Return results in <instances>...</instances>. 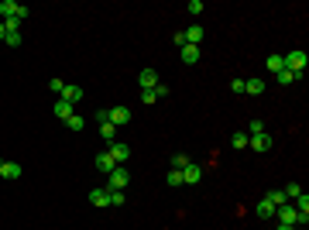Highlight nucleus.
<instances>
[{
	"label": "nucleus",
	"instance_id": "5701e85b",
	"mask_svg": "<svg viewBox=\"0 0 309 230\" xmlns=\"http://www.w3.org/2000/svg\"><path fill=\"white\" fill-rule=\"evenodd\" d=\"M21 41H24V38H21V31H7V35H3V45H10V48H17Z\"/></svg>",
	"mask_w": 309,
	"mask_h": 230
},
{
	"label": "nucleus",
	"instance_id": "c85d7f7f",
	"mask_svg": "<svg viewBox=\"0 0 309 230\" xmlns=\"http://www.w3.org/2000/svg\"><path fill=\"white\" fill-rule=\"evenodd\" d=\"M282 192H285V199H296V196L303 192V186H296V182H289V186H285Z\"/></svg>",
	"mask_w": 309,
	"mask_h": 230
},
{
	"label": "nucleus",
	"instance_id": "dca6fc26",
	"mask_svg": "<svg viewBox=\"0 0 309 230\" xmlns=\"http://www.w3.org/2000/svg\"><path fill=\"white\" fill-rule=\"evenodd\" d=\"M182 62H186V66H196V62H199V48H196V45H186V48H182Z\"/></svg>",
	"mask_w": 309,
	"mask_h": 230
},
{
	"label": "nucleus",
	"instance_id": "4468645a",
	"mask_svg": "<svg viewBox=\"0 0 309 230\" xmlns=\"http://www.w3.org/2000/svg\"><path fill=\"white\" fill-rule=\"evenodd\" d=\"M17 175H21V165H17V161H3V165H0V179H10V182H14Z\"/></svg>",
	"mask_w": 309,
	"mask_h": 230
},
{
	"label": "nucleus",
	"instance_id": "473e14b6",
	"mask_svg": "<svg viewBox=\"0 0 309 230\" xmlns=\"http://www.w3.org/2000/svg\"><path fill=\"white\" fill-rule=\"evenodd\" d=\"M189 14H203V0H189Z\"/></svg>",
	"mask_w": 309,
	"mask_h": 230
},
{
	"label": "nucleus",
	"instance_id": "39448f33",
	"mask_svg": "<svg viewBox=\"0 0 309 230\" xmlns=\"http://www.w3.org/2000/svg\"><path fill=\"white\" fill-rule=\"evenodd\" d=\"M127 182H131V172H127L124 165H117V168L110 172V182H107V189H124Z\"/></svg>",
	"mask_w": 309,
	"mask_h": 230
},
{
	"label": "nucleus",
	"instance_id": "20e7f679",
	"mask_svg": "<svg viewBox=\"0 0 309 230\" xmlns=\"http://www.w3.org/2000/svg\"><path fill=\"white\" fill-rule=\"evenodd\" d=\"M199 182H203V165L189 161V165L182 168V186H199Z\"/></svg>",
	"mask_w": 309,
	"mask_h": 230
},
{
	"label": "nucleus",
	"instance_id": "393cba45",
	"mask_svg": "<svg viewBox=\"0 0 309 230\" xmlns=\"http://www.w3.org/2000/svg\"><path fill=\"white\" fill-rule=\"evenodd\" d=\"M110 192V206H124L127 199H124V189H107Z\"/></svg>",
	"mask_w": 309,
	"mask_h": 230
},
{
	"label": "nucleus",
	"instance_id": "c9c22d12",
	"mask_svg": "<svg viewBox=\"0 0 309 230\" xmlns=\"http://www.w3.org/2000/svg\"><path fill=\"white\" fill-rule=\"evenodd\" d=\"M3 35H7V31H3V21H0V41H3Z\"/></svg>",
	"mask_w": 309,
	"mask_h": 230
},
{
	"label": "nucleus",
	"instance_id": "a878e982",
	"mask_svg": "<svg viewBox=\"0 0 309 230\" xmlns=\"http://www.w3.org/2000/svg\"><path fill=\"white\" fill-rule=\"evenodd\" d=\"M265 199H268V203H275V210H278V206L285 203V192H282V189H271V192H268Z\"/></svg>",
	"mask_w": 309,
	"mask_h": 230
},
{
	"label": "nucleus",
	"instance_id": "7c9ffc66",
	"mask_svg": "<svg viewBox=\"0 0 309 230\" xmlns=\"http://www.w3.org/2000/svg\"><path fill=\"white\" fill-rule=\"evenodd\" d=\"M48 89H52L55 96H62V89H66V82H62V79H52V82H48Z\"/></svg>",
	"mask_w": 309,
	"mask_h": 230
},
{
	"label": "nucleus",
	"instance_id": "72a5a7b5",
	"mask_svg": "<svg viewBox=\"0 0 309 230\" xmlns=\"http://www.w3.org/2000/svg\"><path fill=\"white\" fill-rule=\"evenodd\" d=\"M154 100H158L154 89H145V93H141V103H154Z\"/></svg>",
	"mask_w": 309,
	"mask_h": 230
},
{
	"label": "nucleus",
	"instance_id": "b1692460",
	"mask_svg": "<svg viewBox=\"0 0 309 230\" xmlns=\"http://www.w3.org/2000/svg\"><path fill=\"white\" fill-rule=\"evenodd\" d=\"M165 182H168L172 189H179V186H182V172H179V168H172V172L165 175Z\"/></svg>",
	"mask_w": 309,
	"mask_h": 230
},
{
	"label": "nucleus",
	"instance_id": "aec40b11",
	"mask_svg": "<svg viewBox=\"0 0 309 230\" xmlns=\"http://www.w3.org/2000/svg\"><path fill=\"white\" fill-rule=\"evenodd\" d=\"M292 206H296V210H299V217H306V220H309V196H306V192H299V196H296V203H292Z\"/></svg>",
	"mask_w": 309,
	"mask_h": 230
},
{
	"label": "nucleus",
	"instance_id": "4be33fe9",
	"mask_svg": "<svg viewBox=\"0 0 309 230\" xmlns=\"http://www.w3.org/2000/svg\"><path fill=\"white\" fill-rule=\"evenodd\" d=\"M100 134H103V138H107V141L114 145V134H117V127H114L110 120H100Z\"/></svg>",
	"mask_w": 309,
	"mask_h": 230
},
{
	"label": "nucleus",
	"instance_id": "2f4dec72",
	"mask_svg": "<svg viewBox=\"0 0 309 230\" xmlns=\"http://www.w3.org/2000/svg\"><path fill=\"white\" fill-rule=\"evenodd\" d=\"M186 165H189V158H186V154H175V158H172V168H179V172H182Z\"/></svg>",
	"mask_w": 309,
	"mask_h": 230
},
{
	"label": "nucleus",
	"instance_id": "6ab92c4d",
	"mask_svg": "<svg viewBox=\"0 0 309 230\" xmlns=\"http://www.w3.org/2000/svg\"><path fill=\"white\" fill-rule=\"evenodd\" d=\"M244 93H247V96H258V93H265V82H261V79H247V82H244Z\"/></svg>",
	"mask_w": 309,
	"mask_h": 230
},
{
	"label": "nucleus",
	"instance_id": "bb28decb",
	"mask_svg": "<svg viewBox=\"0 0 309 230\" xmlns=\"http://www.w3.org/2000/svg\"><path fill=\"white\" fill-rule=\"evenodd\" d=\"M82 124H86V120H82L79 114H73V117L66 120V127H69V131H82Z\"/></svg>",
	"mask_w": 309,
	"mask_h": 230
},
{
	"label": "nucleus",
	"instance_id": "423d86ee",
	"mask_svg": "<svg viewBox=\"0 0 309 230\" xmlns=\"http://www.w3.org/2000/svg\"><path fill=\"white\" fill-rule=\"evenodd\" d=\"M158 82H161V79H158L154 69H141V73H138V86H141V93H145V89H154Z\"/></svg>",
	"mask_w": 309,
	"mask_h": 230
},
{
	"label": "nucleus",
	"instance_id": "f3484780",
	"mask_svg": "<svg viewBox=\"0 0 309 230\" xmlns=\"http://www.w3.org/2000/svg\"><path fill=\"white\" fill-rule=\"evenodd\" d=\"M76 110H73V103H66V100H55V117H62V120H69Z\"/></svg>",
	"mask_w": 309,
	"mask_h": 230
},
{
	"label": "nucleus",
	"instance_id": "ddd939ff",
	"mask_svg": "<svg viewBox=\"0 0 309 230\" xmlns=\"http://www.w3.org/2000/svg\"><path fill=\"white\" fill-rule=\"evenodd\" d=\"M182 35H186V45H196V48H199V41H203V28H199V24H193V28H186Z\"/></svg>",
	"mask_w": 309,
	"mask_h": 230
},
{
	"label": "nucleus",
	"instance_id": "9b49d317",
	"mask_svg": "<svg viewBox=\"0 0 309 230\" xmlns=\"http://www.w3.org/2000/svg\"><path fill=\"white\" fill-rule=\"evenodd\" d=\"M17 10H21V3H17V0H0V21L17 17Z\"/></svg>",
	"mask_w": 309,
	"mask_h": 230
},
{
	"label": "nucleus",
	"instance_id": "2eb2a0df",
	"mask_svg": "<svg viewBox=\"0 0 309 230\" xmlns=\"http://www.w3.org/2000/svg\"><path fill=\"white\" fill-rule=\"evenodd\" d=\"M89 203H93V206H110V192H107V189H93V192H89Z\"/></svg>",
	"mask_w": 309,
	"mask_h": 230
},
{
	"label": "nucleus",
	"instance_id": "f704fd0d",
	"mask_svg": "<svg viewBox=\"0 0 309 230\" xmlns=\"http://www.w3.org/2000/svg\"><path fill=\"white\" fill-rule=\"evenodd\" d=\"M275 230H296V227H289V224H278V227H275Z\"/></svg>",
	"mask_w": 309,
	"mask_h": 230
},
{
	"label": "nucleus",
	"instance_id": "1a4fd4ad",
	"mask_svg": "<svg viewBox=\"0 0 309 230\" xmlns=\"http://www.w3.org/2000/svg\"><path fill=\"white\" fill-rule=\"evenodd\" d=\"M96 168H100L103 175H110V172L117 168V161H114V154H110V152H100V154H96Z\"/></svg>",
	"mask_w": 309,
	"mask_h": 230
},
{
	"label": "nucleus",
	"instance_id": "f8f14e48",
	"mask_svg": "<svg viewBox=\"0 0 309 230\" xmlns=\"http://www.w3.org/2000/svg\"><path fill=\"white\" fill-rule=\"evenodd\" d=\"M265 69H268V73H282V69H285V55L271 52V55L265 59Z\"/></svg>",
	"mask_w": 309,
	"mask_h": 230
},
{
	"label": "nucleus",
	"instance_id": "f257e3e1",
	"mask_svg": "<svg viewBox=\"0 0 309 230\" xmlns=\"http://www.w3.org/2000/svg\"><path fill=\"white\" fill-rule=\"evenodd\" d=\"M275 213H278V224H289V227H296V230L309 224L306 217H299V210H296V206H289V203H282Z\"/></svg>",
	"mask_w": 309,
	"mask_h": 230
},
{
	"label": "nucleus",
	"instance_id": "6e6552de",
	"mask_svg": "<svg viewBox=\"0 0 309 230\" xmlns=\"http://www.w3.org/2000/svg\"><path fill=\"white\" fill-rule=\"evenodd\" d=\"M59 100H66V103H73L76 107L79 100H82V86H76V82H66V89H62V96Z\"/></svg>",
	"mask_w": 309,
	"mask_h": 230
},
{
	"label": "nucleus",
	"instance_id": "7ed1b4c3",
	"mask_svg": "<svg viewBox=\"0 0 309 230\" xmlns=\"http://www.w3.org/2000/svg\"><path fill=\"white\" fill-rule=\"evenodd\" d=\"M271 145H275V138L265 131V134H254V138H247V148L251 152H258V154H265V152H271Z\"/></svg>",
	"mask_w": 309,
	"mask_h": 230
},
{
	"label": "nucleus",
	"instance_id": "cd10ccee",
	"mask_svg": "<svg viewBox=\"0 0 309 230\" xmlns=\"http://www.w3.org/2000/svg\"><path fill=\"white\" fill-rule=\"evenodd\" d=\"M275 79H278L282 86H292V82H296V76H292L289 69H282V73H275Z\"/></svg>",
	"mask_w": 309,
	"mask_h": 230
},
{
	"label": "nucleus",
	"instance_id": "c756f323",
	"mask_svg": "<svg viewBox=\"0 0 309 230\" xmlns=\"http://www.w3.org/2000/svg\"><path fill=\"white\" fill-rule=\"evenodd\" d=\"M231 145H233V148H247V134H244V131H237V134L231 138Z\"/></svg>",
	"mask_w": 309,
	"mask_h": 230
},
{
	"label": "nucleus",
	"instance_id": "412c9836",
	"mask_svg": "<svg viewBox=\"0 0 309 230\" xmlns=\"http://www.w3.org/2000/svg\"><path fill=\"white\" fill-rule=\"evenodd\" d=\"M247 138H254V134H265V120H247V131H244Z\"/></svg>",
	"mask_w": 309,
	"mask_h": 230
},
{
	"label": "nucleus",
	"instance_id": "a211bd4d",
	"mask_svg": "<svg viewBox=\"0 0 309 230\" xmlns=\"http://www.w3.org/2000/svg\"><path fill=\"white\" fill-rule=\"evenodd\" d=\"M254 213H258V217H261V220H271V217H275V203H268V199H261V203H258V210H254Z\"/></svg>",
	"mask_w": 309,
	"mask_h": 230
},
{
	"label": "nucleus",
	"instance_id": "f03ea898",
	"mask_svg": "<svg viewBox=\"0 0 309 230\" xmlns=\"http://www.w3.org/2000/svg\"><path fill=\"white\" fill-rule=\"evenodd\" d=\"M306 62H309V59H306V52H303V48H296V52H289V55H285V69H289L296 79L306 73Z\"/></svg>",
	"mask_w": 309,
	"mask_h": 230
},
{
	"label": "nucleus",
	"instance_id": "0eeeda50",
	"mask_svg": "<svg viewBox=\"0 0 309 230\" xmlns=\"http://www.w3.org/2000/svg\"><path fill=\"white\" fill-rule=\"evenodd\" d=\"M110 124H114V127L131 124V107H114V110H110Z\"/></svg>",
	"mask_w": 309,
	"mask_h": 230
},
{
	"label": "nucleus",
	"instance_id": "9d476101",
	"mask_svg": "<svg viewBox=\"0 0 309 230\" xmlns=\"http://www.w3.org/2000/svg\"><path fill=\"white\" fill-rule=\"evenodd\" d=\"M110 154H114V161H117V165H124V161L131 158V145H120V141H114V145H110Z\"/></svg>",
	"mask_w": 309,
	"mask_h": 230
}]
</instances>
